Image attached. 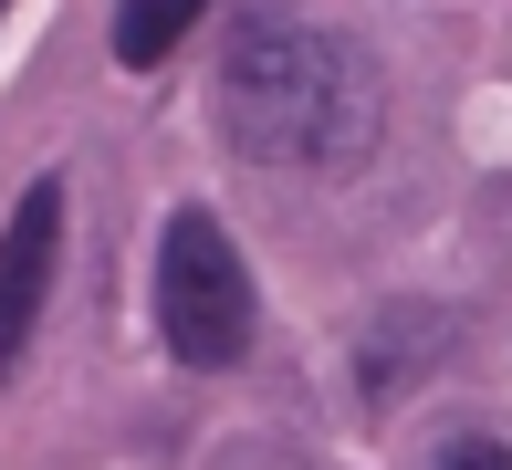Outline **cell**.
Listing matches in <instances>:
<instances>
[{
  "label": "cell",
  "mask_w": 512,
  "mask_h": 470,
  "mask_svg": "<svg viewBox=\"0 0 512 470\" xmlns=\"http://www.w3.org/2000/svg\"><path fill=\"white\" fill-rule=\"evenodd\" d=\"M199 11L209 0H115V63H126V74H157V63L189 42Z\"/></svg>",
  "instance_id": "cell-4"
},
{
  "label": "cell",
  "mask_w": 512,
  "mask_h": 470,
  "mask_svg": "<svg viewBox=\"0 0 512 470\" xmlns=\"http://www.w3.org/2000/svg\"><path fill=\"white\" fill-rule=\"evenodd\" d=\"M439 470H512V450H502V439H450Z\"/></svg>",
  "instance_id": "cell-5"
},
{
  "label": "cell",
  "mask_w": 512,
  "mask_h": 470,
  "mask_svg": "<svg viewBox=\"0 0 512 470\" xmlns=\"http://www.w3.org/2000/svg\"><path fill=\"white\" fill-rule=\"evenodd\" d=\"M220 136L251 157V168H356L377 147V63L356 53L345 32L324 21H293V11H251L220 53Z\"/></svg>",
  "instance_id": "cell-1"
},
{
  "label": "cell",
  "mask_w": 512,
  "mask_h": 470,
  "mask_svg": "<svg viewBox=\"0 0 512 470\" xmlns=\"http://www.w3.org/2000/svg\"><path fill=\"white\" fill-rule=\"evenodd\" d=\"M53 262H63V178H32L21 209L0 220V376L21 366V345H32V324H42Z\"/></svg>",
  "instance_id": "cell-3"
},
{
  "label": "cell",
  "mask_w": 512,
  "mask_h": 470,
  "mask_svg": "<svg viewBox=\"0 0 512 470\" xmlns=\"http://www.w3.org/2000/svg\"><path fill=\"white\" fill-rule=\"evenodd\" d=\"M157 335L178 366L251 356V272L209 209H168V230H157Z\"/></svg>",
  "instance_id": "cell-2"
}]
</instances>
